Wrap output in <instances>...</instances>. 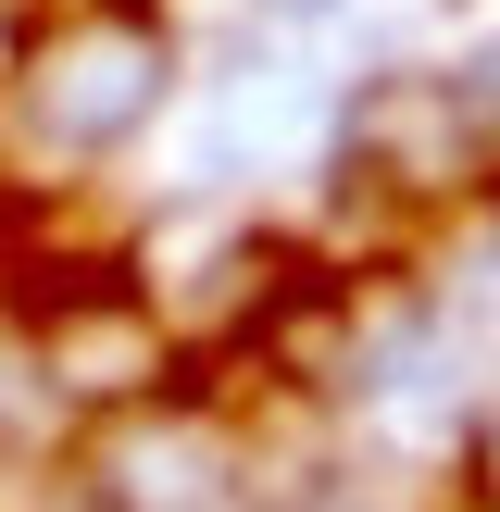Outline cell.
<instances>
[{
	"mask_svg": "<svg viewBox=\"0 0 500 512\" xmlns=\"http://www.w3.org/2000/svg\"><path fill=\"white\" fill-rule=\"evenodd\" d=\"M300 13H325V0H300Z\"/></svg>",
	"mask_w": 500,
	"mask_h": 512,
	"instance_id": "cell-3",
	"label": "cell"
},
{
	"mask_svg": "<svg viewBox=\"0 0 500 512\" xmlns=\"http://www.w3.org/2000/svg\"><path fill=\"white\" fill-rule=\"evenodd\" d=\"M450 325L500 338V225H475V238L450 250Z\"/></svg>",
	"mask_w": 500,
	"mask_h": 512,
	"instance_id": "cell-2",
	"label": "cell"
},
{
	"mask_svg": "<svg viewBox=\"0 0 500 512\" xmlns=\"http://www.w3.org/2000/svg\"><path fill=\"white\" fill-rule=\"evenodd\" d=\"M350 138H363L400 188H450L463 150H475V125H463V88H450V75H388V88H363Z\"/></svg>",
	"mask_w": 500,
	"mask_h": 512,
	"instance_id": "cell-1",
	"label": "cell"
}]
</instances>
